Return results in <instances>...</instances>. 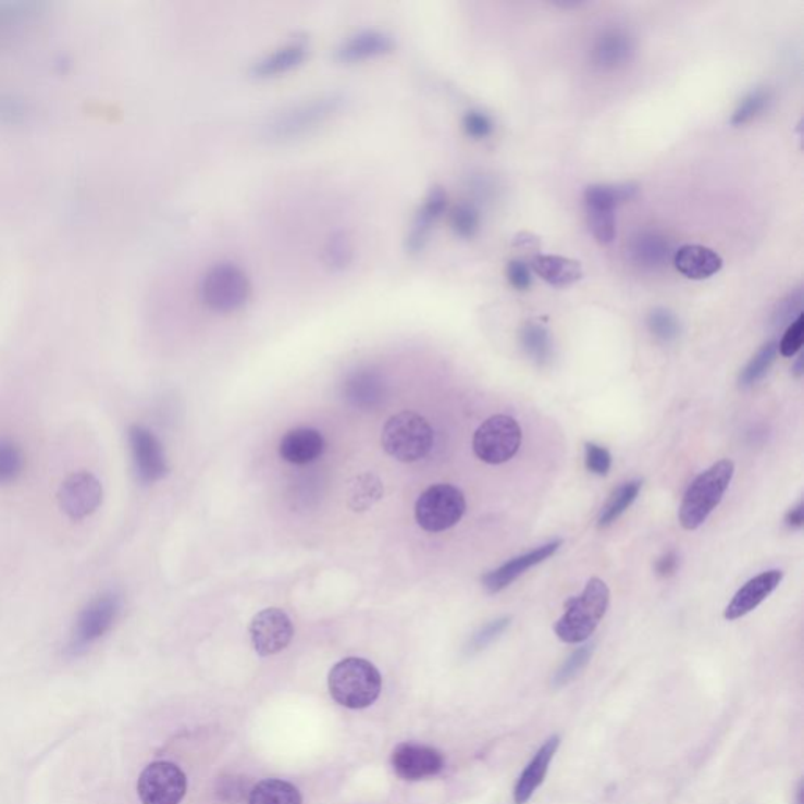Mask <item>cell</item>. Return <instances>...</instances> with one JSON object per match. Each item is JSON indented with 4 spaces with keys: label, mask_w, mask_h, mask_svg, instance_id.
Returning <instances> with one entry per match:
<instances>
[{
    "label": "cell",
    "mask_w": 804,
    "mask_h": 804,
    "mask_svg": "<svg viewBox=\"0 0 804 804\" xmlns=\"http://www.w3.org/2000/svg\"><path fill=\"white\" fill-rule=\"evenodd\" d=\"M250 639L261 657L279 654L288 647L294 635L292 619L280 608H265L250 622Z\"/></svg>",
    "instance_id": "cell-11"
},
{
    "label": "cell",
    "mask_w": 804,
    "mask_h": 804,
    "mask_svg": "<svg viewBox=\"0 0 804 804\" xmlns=\"http://www.w3.org/2000/svg\"><path fill=\"white\" fill-rule=\"evenodd\" d=\"M635 55V42L632 35L621 27H611L602 32L591 49V62L602 71L624 69Z\"/></svg>",
    "instance_id": "cell-17"
},
{
    "label": "cell",
    "mask_w": 804,
    "mask_h": 804,
    "mask_svg": "<svg viewBox=\"0 0 804 804\" xmlns=\"http://www.w3.org/2000/svg\"><path fill=\"white\" fill-rule=\"evenodd\" d=\"M782 577H784L782 570L770 569L743 584L726 607V621H737V619L756 610L765 598L770 597V594L777 590L779 583L782 582Z\"/></svg>",
    "instance_id": "cell-20"
},
{
    "label": "cell",
    "mask_w": 804,
    "mask_h": 804,
    "mask_svg": "<svg viewBox=\"0 0 804 804\" xmlns=\"http://www.w3.org/2000/svg\"><path fill=\"white\" fill-rule=\"evenodd\" d=\"M771 101V94L768 88L757 87L745 95V98L739 102L734 113L731 116L732 126H743L753 122L768 108Z\"/></svg>",
    "instance_id": "cell-34"
},
{
    "label": "cell",
    "mask_w": 804,
    "mask_h": 804,
    "mask_svg": "<svg viewBox=\"0 0 804 804\" xmlns=\"http://www.w3.org/2000/svg\"><path fill=\"white\" fill-rule=\"evenodd\" d=\"M804 523V506L803 503L796 505L795 508L791 509L786 516V525L792 528V530H800Z\"/></svg>",
    "instance_id": "cell-47"
},
{
    "label": "cell",
    "mask_w": 804,
    "mask_h": 804,
    "mask_svg": "<svg viewBox=\"0 0 804 804\" xmlns=\"http://www.w3.org/2000/svg\"><path fill=\"white\" fill-rule=\"evenodd\" d=\"M630 263L636 265L641 271L655 272L668 265L675 258V249L668 237L652 230L636 233L630 239L629 249Z\"/></svg>",
    "instance_id": "cell-18"
},
{
    "label": "cell",
    "mask_w": 804,
    "mask_h": 804,
    "mask_svg": "<svg viewBox=\"0 0 804 804\" xmlns=\"http://www.w3.org/2000/svg\"><path fill=\"white\" fill-rule=\"evenodd\" d=\"M778 356V343L775 339L765 343L756 356L749 361L742 373L739 375V385L742 388H750L763 381L770 368L774 367Z\"/></svg>",
    "instance_id": "cell-32"
},
{
    "label": "cell",
    "mask_w": 804,
    "mask_h": 804,
    "mask_svg": "<svg viewBox=\"0 0 804 804\" xmlns=\"http://www.w3.org/2000/svg\"><path fill=\"white\" fill-rule=\"evenodd\" d=\"M587 225L598 244L608 246L616 239V214L610 209L586 208Z\"/></svg>",
    "instance_id": "cell-38"
},
{
    "label": "cell",
    "mask_w": 804,
    "mask_h": 804,
    "mask_svg": "<svg viewBox=\"0 0 804 804\" xmlns=\"http://www.w3.org/2000/svg\"><path fill=\"white\" fill-rule=\"evenodd\" d=\"M804 336V318H796L792 324L788 325L784 335H782L781 343L778 345V352H781L782 357H793L796 352H800L803 346Z\"/></svg>",
    "instance_id": "cell-44"
},
{
    "label": "cell",
    "mask_w": 804,
    "mask_h": 804,
    "mask_svg": "<svg viewBox=\"0 0 804 804\" xmlns=\"http://www.w3.org/2000/svg\"><path fill=\"white\" fill-rule=\"evenodd\" d=\"M672 261L680 274L690 280L714 277L722 268V260L717 251L694 244L679 247Z\"/></svg>",
    "instance_id": "cell-24"
},
{
    "label": "cell",
    "mask_w": 804,
    "mask_h": 804,
    "mask_svg": "<svg viewBox=\"0 0 804 804\" xmlns=\"http://www.w3.org/2000/svg\"><path fill=\"white\" fill-rule=\"evenodd\" d=\"M559 743H561L559 735L548 737L540 751L534 754L533 759L527 765L525 770L517 781L516 788H514V803L527 804L530 802L531 796L544 782L552 759H554L556 751L559 749Z\"/></svg>",
    "instance_id": "cell-22"
},
{
    "label": "cell",
    "mask_w": 804,
    "mask_h": 804,
    "mask_svg": "<svg viewBox=\"0 0 804 804\" xmlns=\"http://www.w3.org/2000/svg\"><path fill=\"white\" fill-rule=\"evenodd\" d=\"M129 445L133 452L134 466L141 483L153 484L164 480L169 474L164 448L153 432L134 424L129 428Z\"/></svg>",
    "instance_id": "cell-12"
},
{
    "label": "cell",
    "mask_w": 804,
    "mask_h": 804,
    "mask_svg": "<svg viewBox=\"0 0 804 804\" xmlns=\"http://www.w3.org/2000/svg\"><path fill=\"white\" fill-rule=\"evenodd\" d=\"M591 655H593V646H583L580 647L579 651L573 652L568 660H566L565 664L561 665V668L556 671L554 678L555 689H559V687H565L566 683H569L570 680L576 678V676L579 675L580 671H582L584 666L587 665Z\"/></svg>",
    "instance_id": "cell-40"
},
{
    "label": "cell",
    "mask_w": 804,
    "mask_h": 804,
    "mask_svg": "<svg viewBox=\"0 0 804 804\" xmlns=\"http://www.w3.org/2000/svg\"><path fill=\"white\" fill-rule=\"evenodd\" d=\"M381 481L371 473L361 474L357 478L356 483L350 485L349 505L354 511H364V509L373 506L379 498L382 497Z\"/></svg>",
    "instance_id": "cell-35"
},
{
    "label": "cell",
    "mask_w": 804,
    "mask_h": 804,
    "mask_svg": "<svg viewBox=\"0 0 804 804\" xmlns=\"http://www.w3.org/2000/svg\"><path fill=\"white\" fill-rule=\"evenodd\" d=\"M392 765L396 775L407 781L435 777L445 767L441 751L420 743H401L393 751Z\"/></svg>",
    "instance_id": "cell-14"
},
{
    "label": "cell",
    "mask_w": 804,
    "mask_h": 804,
    "mask_svg": "<svg viewBox=\"0 0 804 804\" xmlns=\"http://www.w3.org/2000/svg\"><path fill=\"white\" fill-rule=\"evenodd\" d=\"M734 472V462L721 459L694 478L680 503L679 522L683 530L693 531L706 522L725 497Z\"/></svg>",
    "instance_id": "cell-2"
},
{
    "label": "cell",
    "mask_w": 804,
    "mask_h": 804,
    "mask_svg": "<svg viewBox=\"0 0 804 804\" xmlns=\"http://www.w3.org/2000/svg\"><path fill=\"white\" fill-rule=\"evenodd\" d=\"M251 296V283L240 265L222 261L205 272L200 283V299L214 313H235Z\"/></svg>",
    "instance_id": "cell-5"
},
{
    "label": "cell",
    "mask_w": 804,
    "mask_h": 804,
    "mask_svg": "<svg viewBox=\"0 0 804 804\" xmlns=\"http://www.w3.org/2000/svg\"><path fill=\"white\" fill-rule=\"evenodd\" d=\"M343 395L354 407L374 409L384 399L385 384L375 371L359 370L346 379Z\"/></svg>",
    "instance_id": "cell-25"
},
{
    "label": "cell",
    "mask_w": 804,
    "mask_h": 804,
    "mask_svg": "<svg viewBox=\"0 0 804 804\" xmlns=\"http://www.w3.org/2000/svg\"><path fill=\"white\" fill-rule=\"evenodd\" d=\"M641 487H643V481L633 480L615 491L607 505L602 509L601 516H598V528L613 525L633 505V502L639 497Z\"/></svg>",
    "instance_id": "cell-31"
},
{
    "label": "cell",
    "mask_w": 804,
    "mask_h": 804,
    "mask_svg": "<svg viewBox=\"0 0 804 804\" xmlns=\"http://www.w3.org/2000/svg\"><path fill=\"white\" fill-rule=\"evenodd\" d=\"M531 269L537 277L555 288H566L583 279L582 264L558 255H540L531 261Z\"/></svg>",
    "instance_id": "cell-26"
},
{
    "label": "cell",
    "mask_w": 804,
    "mask_h": 804,
    "mask_svg": "<svg viewBox=\"0 0 804 804\" xmlns=\"http://www.w3.org/2000/svg\"><path fill=\"white\" fill-rule=\"evenodd\" d=\"M308 46L304 40L286 42L274 52H269L251 63L249 74L253 79H272L296 70L306 62Z\"/></svg>",
    "instance_id": "cell-21"
},
{
    "label": "cell",
    "mask_w": 804,
    "mask_h": 804,
    "mask_svg": "<svg viewBox=\"0 0 804 804\" xmlns=\"http://www.w3.org/2000/svg\"><path fill=\"white\" fill-rule=\"evenodd\" d=\"M522 445V430L508 416H494L485 420L473 435L477 458L491 466L508 462Z\"/></svg>",
    "instance_id": "cell-8"
},
{
    "label": "cell",
    "mask_w": 804,
    "mask_h": 804,
    "mask_svg": "<svg viewBox=\"0 0 804 804\" xmlns=\"http://www.w3.org/2000/svg\"><path fill=\"white\" fill-rule=\"evenodd\" d=\"M793 373L799 375V378L803 374V357H799V360H796L795 367H793Z\"/></svg>",
    "instance_id": "cell-49"
},
{
    "label": "cell",
    "mask_w": 804,
    "mask_h": 804,
    "mask_svg": "<svg viewBox=\"0 0 804 804\" xmlns=\"http://www.w3.org/2000/svg\"><path fill=\"white\" fill-rule=\"evenodd\" d=\"M249 804H302V795L282 779H264L250 792Z\"/></svg>",
    "instance_id": "cell-30"
},
{
    "label": "cell",
    "mask_w": 804,
    "mask_h": 804,
    "mask_svg": "<svg viewBox=\"0 0 804 804\" xmlns=\"http://www.w3.org/2000/svg\"><path fill=\"white\" fill-rule=\"evenodd\" d=\"M647 329L658 342L672 343L679 338L680 322L671 310L664 307L654 308L647 314Z\"/></svg>",
    "instance_id": "cell-36"
},
{
    "label": "cell",
    "mask_w": 804,
    "mask_h": 804,
    "mask_svg": "<svg viewBox=\"0 0 804 804\" xmlns=\"http://www.w3.org/2000/svg\"><path fill=\"white\" fill-rule=\"evenodd\" d=\"M676 569H678V556H676L675 552H669V554L661 556L657 565H655L658 576L665 577V579L666 577L672 576Z\"/></svg>",
    "instance_id": "cell-46"
},
{
    "label": "cell",
    "mask_w": 804,
    "mask_h": 804,
    "mask_svg": "<svg viewBox=\"0 0 804 804\" xmlns=\"http://www.w3.org/2000/svg\"><path fill=\"white\" fill-rule=\"evenodd\" d=\"M333 700L347 708L371 706L382 690L381 672L363 658H346L333 666L329 675Z\"/></svg>",
    "instance_id": "cell-4"
},
{
    "label": "cell",
    "mask_w": 804,
    "mask_h": 804,
    "mask_svg": "<svg viewBox=\"0 0 804 804\" xmlns=\"http://www.w3.org/2000/svg\"><path fill=\"white\" fill-rule=\"evenodd\" d=\"M186 788V775L170 763L151 764L137 782V792L144 804H178Z\"/></svg>",
    "instance_id": "cell-10"
},
{
    "label": "cell",
    "mask_w": 804,
    "mask_h": 804,
    "mask_svg": "<svg viewBox=\"0 0 804 804\" xmlns=\"http://www.w3.org/2000/svg\"><path fill=\"white\" fill-rule=\"evenodd\" d=\"M802 308L803 289L802 286H800V288L793 289V292L789 293L788 296L778 304L777 310L774 311V317H771V324L777 329L792 324L796 318L802 317Z\"/></svg>",
    "instance_id": "cell-39"
},
{
    "label": "cell",
    "mask_w": 804,
    "mask_h": 804,
    "mask_svg": "<svg viewBox=\"0 0 804 804\" xmlns=\"http://www.w3.org/2000/svg\"><path fill=\"white\" fill-rule=\"evenodd\" d=\"M60 508L73 520L91 516L102 503V485L90 472L70 474L59 491Z\"/></svg>",
    "instance_id": "cell-13"
},
{
    "label": "cell",
    "mask_w": 804,
    "mask_h": 804,
    "mask_svg": "<svg viewBox=\"0 0 804 804\" xmlns=\"http://www.w3.org/2000/svg\"><path fill=\"white\" fill-rule=\"evenodd\" d=\"M511 616H505V618L495 619L491 624L484 626L473 640L470 641L469 650L472 652L483 651L488 644L494 643L499 635L506 632L509 626H511Z\"/></svg>",
    "instance_id": "cell-42"
},
{
    "label": "cell",
    "mask_w": 804,
    "mask_h": 804,
    "mask_svg": "<svg viewBox=\"0 0 804 804\" xmlns=\"http://www.w3.org/2000/svg\"><path fill=\"white\" fill-rule=\"evenodd\" d=\"M26 456L16 442L0 437V485L13 483L24 472Z\"/></svg>",
    "instance_id": "cell-33"
},
{
    "label": "cell",
    "mask_w": 804,
    "mask_h": 804,
    "mask_svg": "<svg viewBox=\"0 0 804 804\" xmlns=\"http://www.w3.org/2000/svg\"><path fill=\"white\" fill-rule=\"evenodd\" d=\"M221 793L222 795H230V800H232V795L233 800H237L243 795V786L237 779H228V781L223 782Z\"/></svg>",
    "instance_id": "cell-48"
},
{
    "label": "cell",
    "mask_w": 804,
    "mask_h": 804,
    "mask_svg": "<svg viewBox=\"0 0 804 804\" xmlns=\"http://www.w3.org/2000/svg\"><path fill=\"white\" fill-rule=\"evenodd\" d=\"M325 449L324 437L320 431L299 428L286 432L280 442L279 452L282 459L294 466H307L320 459Z\"/></svg>",
    "instance_id": "cell-23"
},
{
    "label": "cell",
    "mask_w": 804,
    "mask_h": 804,
    "mask_svg": "<svg viewBox=\"0 0 804 804\" xmlns=\"http://www.w3.org/2000/svg\"><path fill=\"white\" fill-rule=\"evenodd\" d=\"M120 611H122V598L119 594L109 591V593L95 597L77 616L71 647L74 651L84 650L104 636L115 624Z\"/></svg>",
    "instance_id": "cell-9"
},
{
    "label": "cell",
    "mask_w": 804,
    "mask_h": 804,
    "mask_svg": "<svg viewBox=\"0 0 804 804\" xmlns=\"http://www.w3.org/2000/svg\"><path fill=\"white\" fill-rule=\"evenodd\" d=\"M356 260V246L352 237L345 232H335L327 237L322 247V263L332 272H343Z\"/></svg>",
    "instance_id": "cell-28"
},
{
    "label": "cell",
    "mask_w": 804,
    "mask_h": 804,
    "mask_svg": "<svg viewBox=\"0 0 804 804\" xmlns=\"http://www.w3.org/2000/svg\"><path fill=\"white\" fill-rule=\"evenodd\" d=\"M462 492L452 484H435L420 495L416 505L418 525L430 533H441L458 525L466 514Z\"/></svg>",
    "instance_id": "cell-7"
},
{
    "label": "cell",
    "mask_w": 804,
    "mask_h": 804,
    "mask_svg": "<svg viewBox=\"0 0 804 804\" xmlns=\"http://www.w3.org/2000/svg\"><path fill=\"white\" fill-rule=\"evenodd\" d=\"M520 343L527 356L540 367H545L554 359V343H552L551 333L537 322H528L520 333Z\"/></svg>",
    "instance_id": "cell-29"
},
{
    "label": "cell",
    "mask_w": 804,
    "mask_h": 804,
    "mask_svg": "<svg viewBox=\"0 0 804 804\" xmlns=\"http://www.w3.org/2000/svg\"><path fill=\"white\" fill-rule=\"evenodd\" d=\"M449 222H452V228L455 230L456 235L462 237V239H472L480 230V211L472 203L456 205L452 209V214H449Z\"/></svg>",
    "instance_id": "cell-37"
},
{
    "label": "cell",
    "mask_w": 804,
    "mask_h": 804,
    "mask_svg": "<svg viewBox=\"0 0 804 804\" xmlns=\"http://www.w3.org/2000/svg\"><path fill=\"white\" fill-rule=\"evenodd\" d=\"M562 541L548 542V544L541 545V547L534 548V551L528 552L525 555L517 556L511 561L505 562L499 566L498 569L492 570V572L485 573L483 577V586L488 594H497L499 591L508 587L514 580L519 579L520 576L534 568V566L541 565L545 559L551 558L561 547Z\"/></svg>",
    "instance_id": "cell-19"
},
{
    "label": "cell",
    "mask_w": 804,
    "mask_h": 804,
    "mask_svg": "<svg viewBox=\"0 0 804 804\" xmlns=\"http://www.w3.org/2000/svg\"><path fill=\"white\" fill-rule=\"evenodd\" d=\"M636 194H639V186L635 183L593 184L584 190V205L586 208L615 211L627 201L633 200Z\"/></svg>",
    "instance_id": "cell-27"
},
{
    "label": "cell",
    "mask_w": 804,
    "mask_h": 804,
    "mask_svg": "<svg viewBox=\"0 0 804 804\" xmlns=\"http://www.w3.org/2000/svg\"><path fill=\"white\" fill-rule=\"evenodd\" d=\"M395 49V38L379 28H364L349 35L333 51L336 62L352 65L387 55Z\"/></svg>",
    "instance_id": "cell-15"
},
{
    "label": "cell",
    "mask_w": 804,
    "mask_h": 804,
    "mask_svg": "<svg viewBox=\"0 0 804 804\" xmlns=\"http://www.w3.org/2000/svg\"><path fill=\"white\" fill-rule=\"evenodd\" d=\"M434 432L426 418L416 412L393 416L382 430V446L399 462H417L431 452Z\"/></svg>",
    "instance_id": "cell-6"
},
{
    "label": "cell",
    "mask_w": 804,
    "mask_h": 804,
    "mask_svg": "<svg viewBox=\"0 0 804 804\" xmlns=\"http://www.w3.org/2000/svg\"><path fill=\"white\" fill-rule=\"evenodd\" d=\"M345 104L346 97L342 91H325L294 102L268 116L260 127V136L271 144L300 139L331 122L333 116L343 111Z\"/></svg>",
    "instance_id": "cell-1"
},
{
    "label": "cell",
    "mask_w": 804,
    "mask_h": 804,
    "mask_svg": "<svg viewBox=\"0 0 804 804\" xmlns=\"http://www.w3.org/2000/svg\"><path fill=\"white\" fill-rule=\"evenodd\" d=\"M462 127L467 136L474 140L487 139L494 133V122L491 116L481 111H469L463 115Z\"/></svg>",
    "instance_id": "cell-41"
},
{
    "label": "cell",
    "mask_w": 804,
    "mask_h": 804,
    "mask_svg": "<svg viewBox=\"0 0 804 804\" xmlns=\"http://www.w3.org/2000/svg\"><path fill=\"white\" fill-rule=\"evenodd\" d=\"M506 275H508L509 283L514 289L519 292H527L531 288L533 277H531V268L525 261L512 260L506 269Z\"/></svg>",
    "instance_id": "cell-45"
},
{
    "label": "cell",
    "mask_w": 804,
    "mask_h": 804,
    "mask_svg": "<svg viewBox=\"0 0 804 804\" xmlns=\"http://www.w3.org/2000/svg\"><path fill=\"white\" fill-rule=\"evenodd\" d=\"M610 605V590L604 580L591 579L583 593L566 601L565 615L555 624L559 640L568 644L583 643L596 632Z\"/></svg>",
    "instance_id": "cell-3"
},
{
    "label": "cell",
    "mask_w": 804,
    "mask_h": 804,
    "mask_svg": "<svg viewBox=\"0 0 804 804\" xmlns=\"http://www.w3.org/2000/svg\"><path fill=\"white\" fill-rule=\"evenodd\" d=\"M446 208H448V195L444 187H432L410 223L409 233L406 236L407 253L418 255L424 250L430 243L432 230L445 214Z\"/></svg>",
    "instance_id": "cell-16"
},
{
    "label": "cell",
    "mask_w": 804,
    "mask_h": 804,
    "mask_svg": "<svg viewBox=\"0 0 804 804\" xmlns=\"http://www.w3.org/2000/svg\"><path fill=\"white\" fill-rule=\"evenodd\" d=\"M586 469L597 477H607L611 469V455L607 448L596 444L584 445Z\"/></svg>",
    "instance_id": "cell-43"
},
{
    "label": "cell",
    "mask_w": 804,
    "mask_h": 804,
    "mask_svg": "<svg viewBox=\"0 0 804 804\" xmlns=\"http://www.w3.org/2000/svg\"><path fill=\"white\" fill-rule=\"evenodd\" d=\"M803 792H804L803 782H800V788H799V804H803Z\"/></svg>",
    "instance_id": "cell-50"
}]
</instances>
